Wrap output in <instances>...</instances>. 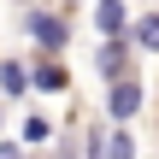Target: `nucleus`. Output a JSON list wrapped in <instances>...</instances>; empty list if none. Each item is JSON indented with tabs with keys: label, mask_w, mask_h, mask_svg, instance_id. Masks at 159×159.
<instances>
[{
	"label": "nucleus",
	"mask_w": 159,
	"mask_h": 159,
	"mask_svg": "<svg viewBox=\"0 0 159 159\" xmlns=\"http://www.w3.org/2000/svg\"><path fill=\"white\" fill-rule=\"evenodd\" d=\"M24 24H30V41H35L47 59H59V53H65V41H71V24H65L59 12H30Z\"/></svg>",
	"instance_id": "1"
},
{
	"label": "nucleus",
	"mask_w": 159,
	"mask_h": 159,
	"mask_svg": "<svg viewBox=\"0 0 159 159\" xmlns=\"http://www.w3.org/2000/svg\"><path fill=\"white\" fill-rule=\"evenodd\" d=\"M130 47H136V41H124V35H106V41H100V53H94V71H100L106 83L130 77Z\"/></svg>",
	"instance_id": "2"
},
{
	"label": "nucleus",
	"mask_w": 159,
	"mask_h": 159,
	"mask_svg": "<svg viewBox=\"0 0 159 159\" xmlns=\"http://www.w3.org/2000/svg\"><path fill=\"white\" fill-rule=\"evenodd\" d=\"M106 112H112L118 124H130V118L142 112V77H118V83L106 89Z\"/></svg>",
	"instance_id": "3"
},
{
	"label": "nucleus",
	"mask_w": 159,
	"mask_h": 159,
	"mask_svg": "<svg viewBox=\"0 0 159 159\" xmlns=\"http://www.w3.org/2000/svg\"><path fill=\"white\" fill-rule=\"evenodd\" d=\"M89 159H136V136L118 124L112 136H89Z\"/></svg>",
	"instance_id": "4"
},
{
	"label": "nucleus",
	"mask_w": 159,
	"mask_h": 159,
	"mask_svg": "<svg viewBox=\"0 0 159 159\" xmlns=\"http://www.w3.org/2000/svg\"><path fill=\"white\" fill-rule=\"evenodd\" d=\"M124 24H130V6L124 0H94V30L100 35H124Z\"/></svg>",
	"instance_id": "5"
},
{
	"label": "nucleus",
	"mask_w": 159,
	"mask_h": 159,
	"mask_svg": "<svg viewBox=\"0 0 159 159\" xmlns=\"http://www.w3.org/2000/svg\"><path fill=\"white\" fill-rule=\"evenodd\" d=\"M30 77H35V89H41V94H59V89H65V83H71V71H65V65H59V59H41V65H35V71H30Z\"/></svg>",
	"instance_id": "6"
},
{
	"label": "nucleus",
	"mask_w": 159,
	"mask_h": 159,
	"mask_svg": "<svg viewBox=\"0 0 159 159\" xmlns=\"http://www.w3.org/2000/svg\"><path fill=\"white\" fill-rule=\"evenodd\" d=\"M130 41H136L142 53H159V12H142V18L130 24Z\"/></svg>",
	"instance_id": "7"
},
{
	"label": "nucleus",
	"mask_w": 159,
	"mask_h": 159,
	"mask_svg": "<svg viewBox=\"0 0 159 159\" xmlns=\"http://www.w3.org/2000/svg\"><path fill=\"white\" fill-rule=\"evenodd\" d=\"M30 83H35V77H30L18 59H0V89H6V94H30Z\"/></svg>",
	"instance_id": "8"
},
{
	"label": "nucleus",
	"mask_w": 159,
	"mask_h": 159,
	"mask_svg": "<svg viewBox=\"0 0 159 159\" xmlns=\"http://www.w3.org/2000/svg\"><path fill=\"white\" fill-rule=\"evenodd\" d=\"M24 142H30V148H47V142H53V124H47L41 112H30V118H24Z\"/></svg>",
	"instance_id": "9"
}]
</instances>
